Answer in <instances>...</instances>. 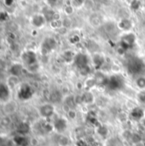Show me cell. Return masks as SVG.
I'll use <instances>...</instances> for the list:
<instances>
[{
	"mask_svg": "<svg viewBox=\"0 0 145 146\" xmlns=\"http://www.w3.org/2000/svg\"><path fill=\"white\" fill-rule=\"evenodd\" d=\"M33 94L34 91L32 89V87L27 83L21 85L17 91V98L23 101L30 100L33 97Z\"/></svg>",
	"mask_w": 145,
	"mask_h": 146,
	"instance_id": "cell-1",
	"label": "cell"
},
{
	"mask_svg": "<svg viewBox=\"0 0 145 146\" xmlns=\"http://www.w3.org/2000/svg\"><path fill=\"white\" fill-rule=\"evenodd\" d=\"M21 60L27 67L34 66L37 64V54L32 50H27L22 53Z\"/></svg>",
	"mask_w": 145,
	"mask_h": 146,
	"instance_id": "cell-2",
	"label": "cell"
},
{
	"mask_svg": "<svg viewBox=\"0 0 145 146\" xmlns=\"http://www.w3.org/2000/svg\"><path fill=\"white\" fill-rule=\"evenodd\" d=\"M123 83H124L123 78L119 76L114 75V76H112L111 77H109L107 80L106 85L111 90H118L122 88Z\"/></svg>",
	"mask_w": 145,
	"mask_h": 146,
	"instance_id": "cell-3",
	"label": "cell"
},
{
	"mask_svg": "<svg viewBox=\"0 0 145 146\" xmlns=\"http://www.w3.org/2000/svg\"><path fill=\"white\" fill-rule=\"evenodd\" d=\"M56 42L53 38L51 37L45 38L41 44V53L43 54H48L51 51H53L56 48Z\"/></svg>",
	"mask_w": 145,
	"mask_h": 146,
	"instance_id": "cell-4",
	"label": "cell"
},
{
	"mask_svg": "<svg viewBox=\"0 0 145 146\" xmlns=\"http://www.w3.org/2000/svg\"><path fill=\"white\" fill-rule=\"evenodd\" d=\"M11 97V88L7 83L0 82V101L7 102Z\"/></svg>",
	"mask_w": 145,
	"mask_h": 146,
	"instance_id": "cell-5",
	"label": "cell"
},
{
	"mask_svg": "<svg viewBox=\"0 0 145 146\" xmlns=\"http://www.w3.org/2000/svg\"><path fill=\"white\" fill-rule=\"evenodd\" d=\"M73 61H74L75 65L77 66V67H79V70L89 66V64H90L89 58L85 54H79L75 55Z\"/></svg>",
	"mask_w": 145,
	"mask_h": 146,
	"instance_id": "cell-6",
	"label": "cell"
},
{
	"mask_svg": "<svg viewBox=\"0 0 145 146\" xmlns=\"http://www.w3.org/2000/svg\"><path fill=\"white\" fill-rule=\"evenodd\" d=\"M38 112H39L40 115L43 116L44 118H48V117H50L51 115H53V114L55 113V108L50 104H44L39 107Z\"/></svg>",
	"mask_w": 145,
	"mask_h": 146,
	"instance_id": "cell-7",
	"label": "cell"
},
{
	"mask_svg": "<svg viewBox=\"0 0 145 146\" xmlns=\"http://www.w3.org/2000/svg\"><path fill=\"white\" fill-rule=\"evenodd\" d=\"M130 116L132 120L140 121L144 117V110L141 107H134L130 112Z\"/></svg>",
	"mask_w": 145,
	"mask_h": 146,
	"instance_id": "cell-8",
	"label": "cell"
},
{
	"mask_svg": "<svg viewBox=\"0 0 145 146\" xmlns=\"http://www.w3.org/2000/svg\"><path fill=\"white\" fill-rule=\"evenodd\" d=\"M135 41V37L133 36V35H126V36L123 37L122 39V46L124 48H129L131 47V45L133 44Z\"/></svg>",
	"mask_w": 145,
	"mask_h": 146,
	"instance_id": "cell-9",
	"label": "cell"
},
{
	"mask_svg": "<svg viewBox=\"0 0 145 146\" xmlns=\"http://www.w3.org/2000/svg\"><path fill=\"white\" fill-rule=\"evenodd\" d=\"M44 22H45V19L41 15H36L32 19V23L36 27H43V25L44 24Z\"/></svg>",
	"mask_w": 145,
	"mask_h": 146,
	"instance_id": "cell-10",
	"label": "cell"
},
{
	"mask_svg": "<svg viewBox=\"0 0 145 146\" xmlns=\"http://www.w3.org/2000/svg\"><path fill=\"white\" fill-rule=\"evenodd\" d=\"M21 71H22V66L18 64L12 66L9 70L11 76H19L21 73Z\"/></svg>",
	"mask_w": 145,
	"mask_h": 146,
	"instance_id": "cell-11",
	"label": "cell"
},
{
	"mask_svg": "<svg viewBox=\"0 0 145 146\" xmlns=\"http://www.w3.org/2000/svg\"><path fill=\"white\" fill-rule=\"evenodd\" d=\"M136 84L137 86L141 89V90H144L145 88V77L144 76H141L138 77L136 81Z\"/></svg>",
	"mask_w": 145,
	"mask_h": 146,
	"instance_id": "cell-12",
	"label": "cell"
},
{
	"mask_svg": "<svg viewBox=\"0 0 145 146\" xmlns=\"http://www.w3.org/2000/svg\"><path fill=\"white\" fill-rule=\"evenodd\" d=\"M15 142L18 145H24L25 143L27 142V139H26L24 136L19 135V136H16V137H15Z\"/></svg>",
	"mask_w": 145,
	"mask_h": 146,
	"instance_id": "cell-13",
	"label": "cell"
},
{
	"mask_svg": "<svg viewBox=\"0 0 145 146\" xmlns=\"http://www.w3.org/2000/svg\"><path fill=\"white\" fill-rule=\"evenodd\" d=\"M138 100L139 103L145 105V90H141L138 94Z\"/></svg>",
	"mask_w": 145,
	"mask_h": 146,
	"instance_id": "cell-14",
	"label": "cell"
},
{
	"mask_svg": "<svg viewBox=\"0 0 145 146\" xmlns=\"http://www.w3.org/2000/svg\"><path fill=\"white\" fill-rule=\"evenodd\" d=\"M48 1H49V2H50V3H55V2H56V0H48Z\"/></svg>",
	"mask_w": 145,
	"mask_h": 146,
	"instance_id": "cell-15",
	"label": "cell"
}]
</instances>
